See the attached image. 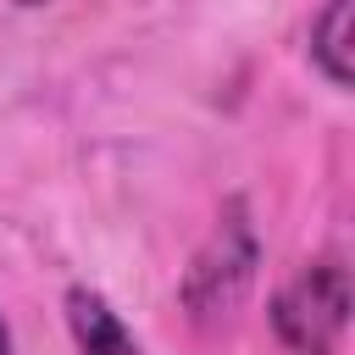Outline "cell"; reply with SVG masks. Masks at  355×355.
I'll return each mask as SVG.
<instances>
[{
  "label": "cell",
  "instance_id": "6da1fadb",
  "mask_svg": "<svg viewBox=\"0 0 355 355\" xmlns=\"http://www.w3.org/2000/svg\"><path fill=\"white\" fill-rule=\"evenodd\" d=\"M255 266H261V233L250 222V205L244 200H227L211 222V233L200 239V250L189 255L183 266V283H178V300L189 311L194 327H222L250 283H255Z\"/></svg>",
  "mask_w": 355,
  "mask_h": 355
},
{
  "label": "cell",
  "instance_id": "7a4b0ae2",
  "mask_svg": "<svg viewBox=\"0 0 355 355\" xmlns=\"http://www.w3.org/2000/svg\"><path fill=\"white\" fill-rule=\"evenodd\" d=\"M272 338L288 355H338L349 333V266L344 255L305 261L266 305Z\"/></svg>",
  "mask_w": 355,
  "mask_h": 355
},
{
  "label": "cell",
  "instance_id": "3957f363",
  "mask_svg": "<svg viewBox=\"0 0 355 355\" xmlns=\"http://www.w3.org/2000/svg\"><path fill=\"white\" fill-rule=\"evenodd\" d=\"M67 333L78 344V355H144V344L133 338V327L116 316V305L100 288H67Z\"/></svg>",
  "mask_w": 355,
  "mask_h": 355
},
{
  "label": "cell",
  "instance_id": "277c9868",
  "mask_svg": "<svg viewBox=\"0 0 355 355\" xmlns=\"http://www.w3.org/2000/svg\"><path fill=\"white\" fill-rule=\"evenodd\" d=\"M305 55L311 67L333 83V89H349V0H322L311 11V28H305Z\"/></svg>",
  "mask_w": 355,
  "mask_h": 355
},
{
  "label": "cell",
  "instance_id": "5b68a950",
  "mask_svg": "<svg viewBox=\"0 0 355 355\" xmlns=\"http://www.w3.org/2000/svg\"><path fill=\"white\" fill-rule=\"evenodd\" d=\"M0 355H11V327H6V316H0Z\"/></svg>",
  "mask_w": 355,
  "mask_h": 355
},
{
  "label": "cell",
  "instance_id": "8992f818",
  "mask_svg": "<svg viewBox=\"0 0 355 355\" xmlns=\"http://www.w3.org/2000/svg\"><path fill=\"white\" fill-rule=\"evenodd\" d=\"M17 6H50V0H17Z\"/></svg>",
  "mask_w": 355,
  "mask_h": 355
}]
</instances>
